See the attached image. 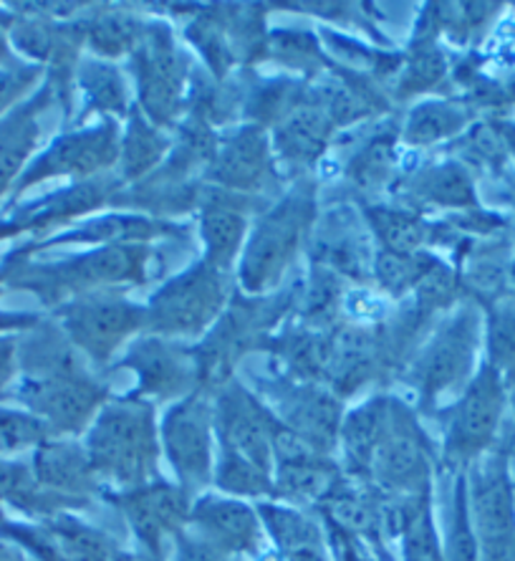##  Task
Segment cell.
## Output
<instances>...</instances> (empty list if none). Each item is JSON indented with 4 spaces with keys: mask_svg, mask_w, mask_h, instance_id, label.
<instances>
[{
    "mask_svg": "<svg viewBox=\"0 0 515 561\" xmlns=\"http://www.w3.org/2000/svg\"><path fill=\"white\" fill-rule=\"evenodd\" d=\"M505 456H508V463H511L513 473H515V431H513V437H511V443H508V450H505Z\"/></svg>",
    "mask_w": 515,
    "mask_h": 561,
    "instance_id": "49",
    "label": "cell"
},
{
    "mask_svg": "<svg viewBox=\"0 0 515 561\" xmlns=\"http://www.w3.org/2000/svg\"><path fill=\"white\" fill-rule=\"evenodd\" d=\"M505 408H508V385L501 373L485 362L447 417L445 463L462 468L485 458V453L497 440Z\"/></svg>",
    "mask_w": 515,
    "mask_h": 561,
    "instance_id": "5",
    "label": "cell"
},
{
    "mask_svg": "<svg viewBox=\"0 0 515 561\" xmlns=\"http://www.w3.org/2000/svg\"><path fill=\"white\" fill-rule=\"evenodd\" d=\"M397 137L394 131H385L367 142L364 150L354 154V160L348 162V180L362 190L381 187L392 178V170L397 164Z\"/></svg>",
    "mask_w": 515,
    "mask_h": 561,
    "instance_id": "33",
    "label": "cell"
},
{
    "mask_svg": "<svg viewBox=\"0 0 515 561\" xmlns=\"http://www.w3.org/2000/svg\"><path fill=\"white\" fill-rule=\"evenodd\" d=\"M321 508L331 529L356 539H374L381 531V501L342 481L321 501Z\"/></svg>",
    "mask_w": 515,
    "mask_h": 561,
    "instance_id": "25",
    "label": "cell"
},
{
    "mask_svg": "<svg viewBox=\"0 0 515 561\" xmlns=\"http://www.w3.org/2000/svg\"><path fill=\"white\" fill-rule=\"evenodd\" d=\"M331 536H334L339 561H374L369 549L364 547L362 539H356V536H348V534L336 531V529H331Z\"/></svg>",
    "mask_w": 515,
    "mask_h": 561,
    "instance_id": "45",
    "label": "cell"
},
{
    "mask_svg": "<svg viewBox=\"0 0 515 561\" xmlns=\"http://www.w3.org/2000/svg\"><path fill=\"white\" fill-rule=\"evenodd\" d=\"M478 342L480 313L476 307H460L437 327L425 346H420L412 365V382L427 405L470 377Z\"/></svg>",
    "mask_w": 515,
    "mask_h": 561,
    "instance_id": "10",
    "label": "cell"
},
{
    "mask_svg": "<svg viewBox=\"0 0 515 561\" xmlns=\"http://www.w3.org/2000/svg\"><path fill=\"white\" fill-rule=\"evenodd\" d=\"M410 195L420 203L439 205V208H470L476 205V187L465 168L458 162L435 164L417 172L410 180Z\"/></svg>",
    "mask_w": 515,
    "mask_h": 561,
    "instance_id": "26",
    "label": "cell"
},
{
    "mask_svg": "<svg viewBox=\"0 0 515 561\" xmlns=\"http://www.w3.org/2000/svg\"><path fill=\"white\" fill-rule=\"evenodd\" d=\"M215 400L205 390L185 394L162 420L160 445L187 496L215 478Z\"/></svg>",
    "mask_w": 515,
    "mask_h": 561,
    "instance_id": "6",
    "label": "cell"
},
{
    "mask_svg": "<svg viewBox=\"0 0 515 561\" xmlns=\"http://www.w3.org/2000/svg\"><path fill=\"white\" fill-rule=\"evenodd\" d=\"M79 87L84 92L89 106L102 114H124L127 112V84L116 66L99 59L79 64L77 71Z\"/></svg>",
    "mask_w": 515,
    "mask_h": 561,
    "instance_id": "31",
    "label": "cell"
},
{
    "mask_svg": "<svg viewBox=\"0 0 515 561\" xmlns=\"http://www.w3.org/2000/svg\"><path fill=\"white\" fill-rule=\"evenodd\" d=\"M170 150V142L160 135L152 122H149L142 112H135L129 117L127 137L122 139V168L124 178L137 180L142 178L147 170H152L157 162L162 160Z\"/></svg>",
    "mask_w": 515,
    "mask_h": 561,
    "instance_id": "28",
    "label": "cell"
},
{
    "mask_svg": "<svg viewBox=\"0 0 515 561\" xmlns=\"http://www.w3.org/2000/svg\"><path fill=\"white\" fill-rule=\"evenodd\" d=\"M31 466L44 491L81 508L99 489V478L91 468L84 445L71 437H48L31 453Z\"/></svg>",
    "mask_w": 515,
    "mask_h": 561,
    "instance_id": "17",
    "label": "cell"
},
{
    "mask_svg": "<svg viewBox=\"0 0 515 561\" xmlns=\"http://www.w3.org/2000/svg\"><path fill=\"white\" fill-rule=\"evenodd\" d=\"M417 294V317L430 319L432 313L443 311L455 301V294H458V276L453 274L445 263L435 261L422 280L414 288Z\"/></svg>",
    "mask_w": 515,
    "mask_h": 561,
    "instance_id": "39",
    "label": "cell"
},
{
    "mask_svg": "<svg viewBox=\"0 0 515 561\" xmlns=\"http://www.w3.org/2000/svg\"><path fill=\"white\" fill-rule=\"evenodd\" d=\"M56 92L52 84L36 89L26 102L15 106L8 117L0 122V203L5 201V195L13 193L15 183L23 175V170L28 168L36 152L38 139H41V114Z\"/></svg>",
    "mask_w": 515,
    "mask_h": 561,
    "instance_id": "20",
    "label": "cell"
},
{
    "mask_svg": "<svg viewBox=\"0 0 515 561\" xmlns=\"http://www.w3.org/2000/svg\"><path fill=\"white\" fill-rule=\"evenodd\" d=\"M13 61H19V56H15L11 44V11L0 5V69Z\"/></svg>",
    "mask_w": 515,
    "mask_h": 561,
    "instance_id": "46",
    "label": "cell"
},
{
    "mask_svg": "<svg viewBox=\"0 0 515 561\" xmlns=\"http://www.w3.org/2000/svg\"><path fill=\"white\" fill-rule=\"evenodd\" d=\"M106 390L87 375L79 350L56 324L36 321L19 334V382L13 400L46 423L54 437H71L94 423Z\"/></svg>",
    "mask_w": 515,
    "mask_h": 561,
    "instance_id": "1",
    "label": "cell"
},
{
    "mask_svg": "<svg viewBox=\"0 0 515 561\" xmlns=\"http://www.w3.org/2000/svg\"><path fill=\"white\" fill-rule=\"evenodd\" d=\"M178 561H232V557L222 554V551L213 549L210 543L203 539H190V536H180L178 543Z\"/></svg>",
    "mask_w": 515,
    "mask_h": 561,
    "instance_id": "44",
    "label": "cell"
},
{
    "mask_svg": "<svg viewBox=\"0 0 515 561\" xmlns=\"http://www.w3.org/2000/svg\"><path fill=\"white\" fill-rule=\"evenodd\" d=\"M258 514H261V522L273 536L276 547L284 551V557L306 549H321L319 526L311 518L298 514V511L276 506V503H261Z\"/></svg>",
    "mask_w": 515,
    "mask_h": 561,
    "instance_id": "29",
    "label": "cell"
},
{
    "mask_svg": "<svg viewBox=\"0 0 515 561\" xmlns=\"http://www.w3.org/2000/svg\"><path fill=\"white\" fill-rule=\"evenodd\" d=\"M248 236L245 216L228 201H207L201 210V238L205 245L207 266L228 274L238 261L240 249Z\"/></svg>",
    "mask_w": 515,
    "mask_h": 561,
    "instance_id": "22",
    "label": "cell"
},
{
    "mask_svg": "<svg viewBox=\"0 0 515 561\" xmlns=\"http://www.w3.org/2000/svg\"><path fill=\"white\" fill-rule=\"evenodd\" d=\"M437 259H432L425 251L414 255H400L379 251L374 255V276H377L379 286L392 296H404L412 288H417L422 276L435 266Z\"/></svg>",
    "mask_w": 515,
    "mask_h": 561,
    "instance_id": "36",
    "label": "cell"
},
{
    "mask_svg": "<svg viewBox=\"0 0 515 561\" xmlns=\"http://www.w3.org/2000/svg\"><path fill=\"white\" fill-rule=\"evenodd\" d=\"M124 367L139 377V387L135 398H157L168 400L178 394H190L197 390L201 382V362L197 354L182 352L172 340L162 336H145L131 346L129 357L124 359Z\"/></svg>",
    "mask_w": 515,
    "mask_h": 561,
    "instance_id": "15",
    "label": "cell"
},
{
    "mask_svg": "<svg viewBox=\"0 0 515 561\" xmlns=\"http://www.w3.org/2000/svg\"><path fill=\"white\" fill-rule=\"evenodd\" d=\"M84 448L99 481L119 485L122 493L154 483L160 431L152 402L135 394L104 402L89 427Z\"/></svg>",
    "mask_w": 515,
    "mask_h": 561,
    "instance_id": "2",
    "label": "cell"
},
{
    "mask_svg": "<svg viewBox=\"0 0 515 561\" xmlns=\"http://www.w3.org/2000/svg\"><path fill=\"white\" fill-rule=\"evenodd\" d=\"M131 56H135L137 92L145 117L154 127H172L180 114L187 77L185 56L174 44L172 31L160 23L145 26Z\"/></svg>",
    "mask_w": 515,
    "mask_h": 561,
    "instance_id": "11",
    "label": "cell"
},
{
    "mask_svg": "<svg viewBox=\"0 0 515 561\" xmlns=\"http://www.w3.org/2000/svg\"><path fill=\"white\" fill-rule=\"evenodd\" d=\"M465 112L453 102H425L410 114L404 127V139L410 145H435L439 139L460 135Z\"/></svg>",
    "mask_w": 515,
    "mask_h": 561,
    "instance_id": "32",
    "label": "cell"
},
{
    "mask_svg": "<svg viewBox=\"0 0 515 561\" xmlns=\"http://www.w3.org/2000/svg\"><path fill=\"white\" fill-rule=\"evenodd\" d=\"M273 54L294 69H306L309 64H319V46L309 33L281 31L273 36Z\"/></svg>",
    "mask_w": 515,
    "mask_h": 561,
    "instance_id": "41",
    "label": "cell"
},
{
    "mask_svg": "<svg viewBox=\"0 0 515 561\" xmlns=\"http://www.w3.org/2000/svg\"><path fill=\"white\" fill-rule=\"evenodd\" d=\"M114 501L119 503L122 514L127 516L139 547L149 559H160L164 543L180 539L182 526L190 524V508H193L185 491L162 481L124 491Z\"/></svg>",
    "mask_w": 515,
    "mask_h": 561,
    "instance_id": "14",
    "label": "cell"
},
{
    "mask_svg": "<svg viewBox=\"0 0 515 561\" xmlns=\"http://www.w3.org/2000/svg\"><path fill=\"white\" fill-rule=\"evenodd\" d=\"M278 420L238 382L220 385L215 398V435L220 453L243 458L273 476V435Z\"/></svg>",
    "mask_w": 515,
    "mask_h": 561,
    "instance_id": "12",
    "label": "cell"
},
{
    "mask_svg": "<svg viewBox=\"0 0 515 561\" xmlns=\"http://www.w3.org/2000/svg\"><path fill=\"white\" fill-rule=\"evenodd\" d=\"M215 483L220 491L230 496H248V499H265L273 496V476L265 470L255 468L243 458L220 453L218 463H215Z\"/></svg>",
    "mask_w": 515,
    "mask_h": 561,
    "instance_id": "37",
    "label": "cell"
},
{
    "mask_svg": "<svg viewBox=\"0 0 515 561\" xmlns=\"http://www.w3.org/2000/svg\"><path fill=\"white\" fill-rule=\"evenodd\" d=\"M19 382V334H0V402Z\"/></svg>",
    "mask_w": 515,
    "mask_h": 561,
    "instance_id": "43",
    "label": "cell"
},
{
    "mask_svg": "<svg viewBox=\"0 0 515 561\" xmlns=\"http://www.w3.org/2000/svg\"><path fill=\"white\" fill-rule=\"evenodd\" d=\"M21 236L19 222H15L11 216H0V241H8V238Z\"/></svg>",
    "mask_w": 515,
    "mask_h": 561,
    "instance_id": "47",
    "label": "cell"
},
{
    "mask_svg": "<svg viewBox=\"0 0 515 561\" xmlns=\"http://www.w3.org/2000/svg\"><path fill=\"white\" fill-rule=\"evenodd\" d=\"M0 506H11L31 518H52L73 508L41 489L31 460L23 458H0Z\"/></svg>",
    "mask_w": 515,
    "mask_h": 561,
    "instance_id": "24",
    "label": "cell"
},
{
    "mask_svg": "<svg viewBox=\"0 0 515 561\" xmlns=\"http://www.w3.org/2000/svg\"><path fill=\"white\" fill-rule=\"evenodd\" d=\"M445 73V59L443 54H437L435 48L430 51H420L412 56L410 66H407L404 79H402V92L404 96H410L412 92H420V89H427L432 84H437Z\"/></svg>",
    "mask_w": 515,
    "mask_h": 561,
    "instance_id": "42",
    "label": "cell"
},
{
    "mask_svg": "<svg viewBox=\"0 0 515 561\" xmlns=\"http://www.w3.org/2000/svg\"><path fill=\"white\" fill-rule=\"evenodd\" d=\"M197 539L228 557H253L263 543V522L255 508L240 499L201 496L190 508Z\"/></svg>",
    "mask_w": 515,
    "mask_h": 561,
    "instance_id": "16",
    "label": "cell"
},
{
    "mask_svg": "<svg viewBox=\"0 0 515 561\" xmlns=\"http://www.w3.org/2000/svg\"><path fill=\"white\" fill-rule=\"evenodd\" d=\"M331 129H334V122L319 99L298 102L276 125V150L290 162L311 164L327 150Z\"/></svg>",
    "mask_w": 515,
    "mask_h": 561,
    "instance_id": "21",
    "label": "cell"
},
{
    "mask_svg": "<svg viewBox=\"0 0 515 561\" xmlns=\"http://www.w3.org/2000/svg\"><path fill=\"white\" fill-rule=\"evenodd\" d=\"M54 433L23 408H0V458H19L44 445Z\"/></svg>",
    "mask_w": 515,
    "mask_h": 561,
    "instance_id": "35",
    "label": "cell"
},
{
    "mask_svg": "<svg viewBox=\"0 0 515 561\" xmlns=\"http://www.w3.org/2000/svg\"><path fill=\"white\" fill-rule=\"evenodd\" d=\"M0 561H26V559H23L21 549H15L13 543L0 539Z\"/></svg>",
    "mask_w": 515,
    "mask_h": 561,
    "instance_id": "48",
    "label": "cell"
},
{
    "mask_svg": "<svg viewBox=\"0 0 515 561\" xmlns=\"http://www.w3.org/2000/svg\"><path fill=\"white\" fill-rule=\"evenodd\" d=\"M488 365L505 385L515 382V299L495 304L488 313Z\"/></svg>",
    "mask_w": 515,
    "mask_h": 561,
    "instance_id": "34",
    "label": "cell"
},
{
    "mask_svg": "<svg viewBox=\"0 0 515 561\" xmlns=\"http://www.w3.org/2000/svg\"><path fill=\"white\" fill-rule=\"evenodd\" d=\"M430 440L402 402L389 400V415L379 448L374 453L369 481L385 496H420L430 489Z\"/></svg>",
    "mask_w": 515,
    "mask_h": 561,
    "instance_id": "9",
    "label": "cell"
},
{
    "mask_svg": "<svg viewBox=\"0 0 515 561\" xmlns=\"http://www.w3.org/2000/svg\"><path fill=\"white\" fill-rule=\"evenodd\" d=\"M207 178L232 193H255L271 180V147L261 125H245L218 139Z\"/></svg>",
    "mask_w": 515,
    "mask_h": 561,
    "instance_id": "18",
    "label": "cell"
},
{
    "mask_svg": "<svg viewBox=\"0 0 515 561\" xmlns=\"http://www.w3.org/2000/svg\"><path fill=\"white\" fill-rule=\"evenodd\" d=\"M445 561H480L478 536H476V529H472V516H470L468 483H465L462 476L458 481V489H455L453 518H450V529H447V541H445Z\"/></svg>",
    "mask_w": 515,
    "mask_h": 561,
    "instance_id": "38",
    "label": "cell"
},
{
    "mask_svg": "<svg viewBox=\"0 0 515 561\" xmlns=\"http://www.w3.org/2000/svg\"><path fill=\"white\" fill-rule=\"evenodd\" d=\"M41 77H44V69H41V66H33L21 59L0 69V122H3L15 106L26 102Z\"/></svg>",
    "mask_w": 515,
    "mask_h": 561,
    "instance_id": "40",
    "label": "cell"
},
{
    "mask_svg": "<svg viewBox=\"0 0 515 561\" xmlns=\"http://www.w3.org/2000/svg\"><path fill=\"white\" fill-rule=\"evenodd\" d=\"M389 415V398H371L364 402L362 408H356L352 415L344 417L342 433H339V443L344 448V458L348 463V470L356 478L369 481V470L374 453L379 448L381 435H385Z\"/></svg>",
    "mask_w": 515,
    "mask_h": 561,
    "instance_id": "23",
    "label": "cell"
},
{
    "mask_svg": "<svg viewBox=\"0 0 515 561\" xmlns=\"http://www.w3.org/2000/svg\"><path fill=\"white\" fill-rule=\"evenodd\" d=\"M313 218V193L309 187H298L258 220L240 261V284L248 294H265L278 284L309 236Z\"/></svg>",
    "mask_w": 515,
    "mask_h": 561,
    "instance_id": "3",
    "label": "cell"
},
{
    "mask_svg": "<svg viewBox=\"0 0 515 561\" xmlns=\"http://www.w3.org/2000/svg\"><path fill=\"white\" fill-rule=\"evenodd\" d=\"M281 425H286L290 433H296L306 445H311L316 453L329 456L339 443L342 433V405L336 394L319 390L316 385L298 382L290 387V392L281 400Z\"/></svg>",
    "mask_w": 515,
    "mask_h": 561,
    "instance_id": "19",
    "label": "cell"
},
{
    "mask_svg": "<svg viewBox=\"0 0 515 561\" xmlns=\"http://www.w3.org/2000/svg\"><path fill=\"white\" fill-rule=\"evenodd\" d=\"M228 299L226 274L203 261L168 280L152 296L147 307V329L162 340L201 336L222 317Z\"/></svg>",
    "mask_w": 515,
    "mask_h": 561,
    "instance_id": "4",
    "label": "cell"
},
{
    "mask_svg": "<svg viewBox=\"0 0 515 561\" xmlns=\"http://www.w3.org/2000/svg\"><path fill=\"white\" fill-rule=\"evenodd\" d=\"M119 157V142L112 125H102L96 129L69 131V135L56 137L44 152L33 154L28 168L15 183L11 201H19L31 187L52 178H87L96 170L110 168Z\"/></svg>",
    "mask_w": 515,
    "mask_h": 561,
    "instance_id": "13",
    "label": "cell"
},
{
    "mask_svg": "<svg viewBox=\"0 0 515 561\" xmlns=\"http://www.w3.org/2000/svg\"><path fill=\"white\" fill-rule=\"evenodd\" d=\"M58 329L77 350L94 362L112 359V354L147 327V309L106 291H94L64 301L56 309Z\"/></svg>",
    "mask_w": 515,
    "mask_h": 561,
    "instance_id": "7",
    "label": "cell"
},
{
    "mask_svg": "<svg viewBox=\"0 0 515 561\" xmlns=\"http://www.w3.org/2000/svg\"><path fill=\"white\" fill-rule=\"evenodd\" d=\"M367 220L371 233L381 241V251L414 255L422 253L430 241V228L412 213L394 210V208H369Z\"/></svg>",
    "mask_w": 515,
    "mask_h": 561,
    "instance_id": "27",
    "label": "cell"
},
{
    "mask_svg": "<svg viewBox=\"0 0 515 561\" xmlns=\"http://www.w3.org/2000/svg\"><path fill=\"white\" fill-rule=\"evenodd\" d=\"M468 501L472 529L478 536L480 561H513L515 557V489L508 456H495L472 463Z\"/></svg>",
    "mask_w": 515,
    "mask_h": 561,
    "instance_id": "8",
    "label": "cell"
},
{
    "mask_svg": "<svg viewBox=\"0 0 515 561\" xmlns=\"http://www.w3.org/2000/svg\"><path fill=\"white\" fill-rule=\"evenodd\" d=\"M142 33V23L124 11L99 13L91 19L89 26H84L89 46L94 48L96 56H106V59H116V56L135 51Z\"/></svg>",
    "mask_w": 515,
    "mask_h": 561,
    "instance_id": "30",
    "label": "cell"
},
{
    "mask_svg": "<svg viewBox=\"0 0 515 561\" xmlns=\"http://www.w3.org/2000/svg\"><path fill=\"white\" fill-rule=\"evenodd\" d=\"M5 518H8V516H5V508H3V506H0V524H3V522H5Z\"/></svg>",
    "mask_w": 515,
    "mask_h": 561,
    "instance_id": "50",
    "label": "cell"
},
{
    "mask_svg": "<svg viewBox=\"0 0 515 561\" xmlns=\"http://www.w3.org/2000/svg\"><path fill=\"white\" fill-rule=\"evenodd\" d=\"M513 561H515V557H513Z\"/></svg>",
    "mask_w": 515,
    "mask_h": 561,
    "instance_id": "51",
    "label": "cell"
}]
</instances>
